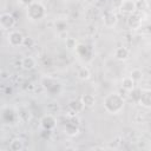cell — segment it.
<instances>
[{
	"mask_svg": "<svg viewBox=\"0 0 151 151\" xmlns=\"http://www.w3.org/2000/svg\"><path fill=\"white\" fill-rule=\"evenodd\" d=\"M122 87L125 90V91H127V92H130L131 90H133L134 87H136V81L129 76V77H125V78H123V80H122Z\"/></svg>",
	"mask_w": 151,
	"mask_h": 151,
	"instance_id": "5bb4252c",
	"label": "cell"
},
{
	"mask_svg": "<svg viewBox=\"0 0 151 151\" xmlns=\"http://www.w3.org/2000/svg\"><path fill=\"white\" fill-rule=\"evenodd\" d=\"M136 1V8L137 11L139 12H143V11H146L147 7H149V4L146 0H134Z\"/></svg>",
	"mask_w": 151,
	"mask_h": 151,
	"instance_id": "603a6c76",
	"label": "cell"
},
{
	"mask_svg": "<svg viewBox=\"0 0 151 151\" xmlns=\"http://www.w3.org/2000/svg\"><path fill=\"white\" fill-rule=\"evenodd\" d=\"M34 0H20V2H21V5H24V6H29L32 2H33Z\"/></svg>",
	"mask_w": 151,
	"mask_h": 151,
	"instance_id": "4316f807",
	"label": "cell"
},
{
	"mask_svg": "<svg viewBox=\"0 0 151 151\" xmlns=\"http://www.w3.org/2000/svg\"><path fill=\"white\" fill-rule=\"evenodd\" d=\"M147 31H149V32H150V33H151V25H150V26H149V27H147Z\"/></svg>",
	"mask_w": 151,
	"mask_h": 151,
	"instance_id": "83f0119b",
	"label": "cell"
},
{
	"mask_svg": "<svg viewBox=\"0 0 151 151\" xmlns=\"http://www.w3.org/2000/svg\"><path fill=\"white\" fill-rule=\"evenodd\" d=\"M68 107H70V110H71L73 113L77 114V113L83 112V110L85 109V105H84L81 98H79V99H72V100L70 101V104H68Z\"/></svg>",
	"mask_w": 151,
	"mask_h": 151,
	"instance_id": "7c38bea8",
	"label": "cell"
},
{
	"mask_svg": "<svg viewBox=\"0 0 151 151\" xmlns=\"http://www.w3.org/2000/svg\"><path fill=\"white\" fill-rule=\"evenodd\" d=\"M113 55H114V58H116L117 60H119V61H125V60H127L129 57H130V51H129L126 47L120 46V47H117V48L114 50Z\"/></svg>",
	"mask_w": 151,
	"mask_h": 151,
	"instance_id": "30bf717a",
	"label": "cell"
},
{
	"mask_svg": "<svg viewBox=\"0 0 151 151\" xmlns=\"http://www.w3.org/2000/svg\"><path fill=\"white\" fill-rule=\"evenodd\" d=\"M130 77L137 83V81L142 80V78H143V72H142V70H139V68H133V70L130 72Z\"/></svg>",
	"mask_w": 151,
	"mask_h": 151,
	"instance_id": "44dd1931",
	"label": "cell"
},
{
	"mask_svg": "<svg viewBox=\"0 0 151 151\" xmlns=\"http://www.w3.org/2000/svg\"><path fill=\"white\" fill-rule=\"evenodd\" d=\"M15 25V19L11 13L0 14V27L2 31H9Z\"/></svg>",
	"mask_w": 151,
	"mask_h": 151,
	"instance_id": "3957f363",
	"label": "cell"
},
{
	"mask_svg": "<svg viewBox=\"0 0 151 151\" xmlns=\"http://www.w3.org/2000/svg\"><path fill=\"white\" fill-rule=\"evenodd\" d=\"M26 15L29 20L32 21H37V20H41L45 18L46 15V8L45 6L39 2V1H33L29 6L26 7Z\"/></svg>",
	"mask_w": 151,
	"mask_h": 151,
	"instance_id": "7a4b0ae2",
	"label": "cell"
},
{
	"mask_svg": "<svg viewBox=\"0 0 151 151\" xmlns=\"http://www.w3.org/2000/svg\"><path fill=\"white\" fill-rule=\"evenodd\" d=\"M143 107H151V88L142 90V96L138 101Z\"/></svg>",
	"mask_w": 151,
	"mask_h": 151,
	"instance_id": "9c48e42d",
	"label": "cell"
},
{
	"mask_svg": "<svg viewBox=\"0 0 151 151\" xmlns=\"http://www.w3.org/2000/svg\"><path fill=\"white\" fill-rule=\"evenodd\" d=\"M22 147H24L22 142H21L20 139H18V138L13 139V140L11 142V144H9V149H11L12 151H20V150H22Z\"/></svg>",
	"mask_w": 151,
	"mask_h": 151,
	"instance_id": "ffe728a7",
	"label": "cell"
},
{
	"mask_svg": "<svg viewBox=\"0 0 151 151\" xmlns=\"http://www.w3.org/2000/svg\"><path fill=\"white\" fill-rule=\"evenodd\" d=\"M126 24H127L129 28H131V29H138L142 26V17L138 13H132V14L127 15Z\"/></svg>",
	"mask_w": 151,
	"mask_h": 151,
	"instance_id": "52a82bcc",
	"label": "cell"
},
{
	"mask_svg": "<svg viewBox=\"0 0 151 151\" xmlns=\"http://www.w3.org/2000/svg\"><path fill=\"white\" fill-rule=\"evenodd\" d=\"M33 44H34V40L31 37H25V40H24L22 46H25V47H32Z\"/></svg>",
	"mask_w": 151,
	"mask_h": 151,
	"instance_id": "484cf974",
	"label": "cell"
},
{
	"mask_svg": "<svg viewBox=\"0 0 151 151\" xmlns=\"http://www.w3.org/2000/svg\"><path fill=\"white\" fill-rule=\"evenodd\" d=\"M55 28H57L59 32H64V31H66V28H67V22H66L65 20H58V21L55 22Z\"/></svg>",
	"mask_w": 151,
	"mask_h": 151,
	"instance_id": "d4e9b609",
	"label": "cell"
},
{
	"mask_svg": "<svg viewBox=\"0 0 151 151\" xmlns=\"http://www.w3.org/2000/svg\"><path fill=\"white\" fill-rule=\"evenodd\" d=\"M81 100H83L85 107H92V106H94V104H96V98H94V96L91 94V93H85V94H83V96H81Z\"/></svg>",
	"mask_w": 151,
	"mask_h": 151,
	"instance_id": "2e32d148",
	"label": "cell"
},
{
	"mask_svg": "<svg viewBox=\"0 0 151 151\" xmlns=\"http://www.w3.org/2000/svg\"><path fill=\"white\" fill-rule=\"evenodd\" d=\"M119 11L123 14L130 15L132 13H136L137 8H136V1L134 0H122L120 5H119Z\"/></svg>",
	"mask_w": 151,
	"mask_h": 151,
	"instance_id": "8992f818",
	"label": "cell"
},
{
	"mask_svg": "<svg viewBox=\"0 0 151 151\" xmlns=\"http://www.w3.org/2000/svg\"><path fill=\"white\" fill-rule=\"evenodd\" d=\"M42 85H44V87L48 91V92H51L52 93V88L53 87H59V84L58 83H55L53 79H51V78H45V79H42Z\"/></svg>",
	"mask_w": 151,
	"mask_h": 151,
	"instance_id": "d6986e66",
	"label": "cell"
},
{
	"mask_svg": "<svg viewBox=\"0 0 151 151\" xmlns=\"http://www.w3.org/2000/svg\"><path fill=\"white\" fill-rule=\"evenodd\" d=\"M7 39H8V44L12 47H18V46H21L24 44L25 37L20 31H11L8 33Z\"/></svg>",
	"mask_w": 151,
	"mask_h": 151,
	"instance_id": "5b68a950",
	"label": "cell"
},
{
	"mask_svg": "<svg viewBox=\"0 0 151 151\" xmlns=\"http://www.w3.org/2000/svg\"><path fill=\"white\" fill-rule=\"evenodd\" d=\"M104 107L109 113L117 114L124 107V99L118 93H110L104 99Z\"/></svg>",
	"mask_w": 151,
	"mask_h": 151,
	"instance_id": "6da1fadb",
	"label": "cell"
},
{
	"mask_svg": "<svg viewBox=\"0 0 151 151\" xmlns=\"http://www.w3.org/2000/svg\"><path fill=\"white\" fill-rule=\"evenodd\" d=\"M21 66L25 68V70H32L35 67V59L32 58V57H25L22 58L21 60Z\"/></svg>",
	"mask_w": 151,
	"mask_h": 151,
	"instance_id": "e0dca14e",
	"label": "cell"
},
{
	"mask_svg": "<svg viewBox=\"0 0 151 151\" xmlns=\"http://www.w3.org/2000/svg\"><path fill=\"white\" fill-rule=\"evenodd\" d=\"M2 120L6 123H13L15 120V112L11 109H5L2 111Z\"/></svg>",
	"mask_w": 151,
	"mask_h": 151,
	"instance_id": "9a60e30c",
	"label": "cell"
},
{
	"mask_svg": "<svg viewBox=\"0 0 151 151\" xmlns=\"http://www.w3.org/2000/svg\"><path fill=\"white\" fill-rule=\"evenodd\" d=\"M65 46H66L68 50H76L78 45H77V41H76L74 38L68 37V38H66V40H65Z\"/></svg>",
	"mask_w": 151,
	"mask_h": 151,
	"instance_id": "cb8c5ba5",
	"label": "cell"
},
{
	"mask_svg": "<svg viewBox=\"0 0 151 151\" xmlns=\"http://www.w3.org/2000/svg\"><path fill=\"white\" fill-rule=\"evenodd\" d=\"M79 120L73 116V117H70V119L67 120V123L65 124V133L73 137V136H77L79 133Z\"/></svg>",
	"mask_w": 151,
	"mask_h": 151,
	"instance_id": "277c9868",
	"label": "cell"
},
{
	"mask_svg": "<svg viewBox=\"0 0 151 151\" xmlns=\"http://www.w3.org/2000/svg\"><path fill=\"white\" fill-rule=\"evenodd\" d=\"M140 96H142V90H140V88L134 87L133 90H131V91H130V97H131V98H132V100H134L136 103H138V101H139Z\"/></svg>",
	"mask_w": 151,
	"mask_h": 151,
	"instance_id": "7402d4cb",
	"label": "cell"
},
{
	"mask_svg": "<svg viewBox=\"0 0 151 151\" xmlns=\"http://www.w3.org/2000/svg\"><path fill=\"white\" fill-rule=\"evenodd\" d=\"M76 51H77V53L81 57V59H86V60H88V59L91 58V55H92V50H91V47H88L87 45H83V44H80V45L77 46Z\"/></svg>",
	"mask_w": 151,
	"mask_h": 151,
	"instance_id": "4fadbf2b",
	"label": "cell"
},
{
	"mask_svg": "<svg viewBox=\"0 0 151 151\" xmlns=\"http://www.w3.org/2000/svg\"><path fill=\"white\" fill-rule=\"evenodd\" d=\"M40 125H41V127H42L44 130H50V131H52V130L55 127V125H57V120H55V118H54L52 114H46V116H44V117L41 118Z\"/></svg>",
	"mask_w": 151,
	"mask_h": 151,
	"instance_id": "ba28073f",
	"label": "cell"
},
{
	"mask_svg": "<svg viewBox=\"0 0 151 151\" xmlns=\"http://www.w3.org/2000/svg\"><path fill=\"white\" fill-rule=\"evenodd\" d=\"M103 21H104V25H105L106 27H113V26L117 24V21H118V17H117V14H116L114 12L109 11V12H106V13L104 14Z\"/></svg>",
	"mask_w": 151,
	"mask_h": 151,
	"instance_id": "8fae6325",
	"label": "cell"
},
{
	"mask_svg": "<svg viewBox=\"0 0 151 151\" xmlns=\"http://www.w3.org/2000/svg\"><path fill=\"white\" fill-rule=\"evenodd\" d=\"M77 77H78L80 80H87V79H90V77H91V72H90V70H88L86 66H83V67H80V68L77 71Z\"/></svg>",
	"mask_w": 151,
	"mask_h": 151,
	"instance_id": "ac0fdd59",
	"label": "cell"
}]
</instances>
